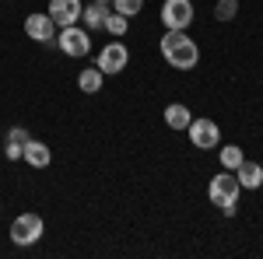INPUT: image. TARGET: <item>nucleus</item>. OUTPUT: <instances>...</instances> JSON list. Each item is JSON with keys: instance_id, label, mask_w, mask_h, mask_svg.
Returning a JSON list of instances; mask_svg holds the SVG:
<instances>
[{"instance_id": "obj_1", "label": "nucleus", "mask_w": 263, "mask_h": 259, "mask_svg": "<svg viewBox=\"0 0 263 259\" xmlns=\"http://www.w3.org/2000/svg\"><path fill=\"white\" fill-rule=\"evenodd\" d=\"M158 46H162V56L168 60V67H176V70H193L200 63V46L186 32H165Z\"/></svg>"}, {"instance_id": "obj_2", "label": "nucleus", "mask_w": 263, "mask_h": 259, "mask_svg": "<svg viewBox=\"0 0 263 259\" xmlns=\"http://www.w3.org/2000/svg\"><path fill=\"white\" fill-rule=\"evenodd\" d=\"M239 193H242V186H239V179H235V172H224V168L211 179V186H207L211 203H214L218 210H224L228 217L239 210Z\"/></svg>"}, {"instance_id": "obj_3", "label": "nucleus", "mask_w": 263, "mask_h": 259, "mask_svg": "<svg viewBox=\"0 0 263 259\" xmlns=\"http://www.w3.org/2000/svg\"><path fill=\"white\" fill-rule=\"evenodd\" d=\"M57 46H60L63 56L81 60V56L91 53V32L88 28H78V25H67V28H60V35H57Z\"/></svg>"}, {"instance_id": "obj_4", "label": "nucleus", "mask_w": 263, "mask_h": 259, "mask_svg": "<svg viewBox=\"0 0 263 259\" xmlns=\"http://www.w3.org/2000/svg\"><path fill=\"white\" fill-rule=\"evenodd\" d=\"M42 231H46V221L39 214H18L11 221V242L14 245H35L42 238Z\"/></svg>"}, {"instance_id": "obj_5", "label": "nucleus", "mask_w": 263, "mask_h": 259, "mask_svg": "<svg viewBox=\"0 0 263 259\" xmlns=\"http://www.w3.org/2000/svg\"><path fill=\"white\" fill-rule=\"evenodd\" d=\"M162 25H165V32H186L193 25V4L190 0H165Z\"/></svg>"}, {"instance_id": "obj_6", "label": "nucleus", "mask_w": 263, "mask_h": 259, "mask_svg": "<svg viewBox=\"0 0 263 259\" xmlns=\"http://www.w3.org/2000/svg\"><path fill=\"white\" fill-rule=\"evenodd\" d=\"M186 133H190V144H193L197 151H211V147L221 144V130H218L214 119H190Z\"/></svg>"}, {"instance_id": "obj_7", "label": "nucleus", "mask_w": 263, "mask_h": 259, "mask_svg": "<svg viewBox=\"0 0 263 259\" xmlns=\"http://www.w3.org/2000/svg\"><path fill=\"white\" fill-rule=\"evenodd\" d=\"M126 63H130V49H126L123 42H109L99 53L95 67H99L102 74H120V70H126Z\"/></svg>"}, {"instance_id": "obj_8", "label": "nucleus", "mask_w": 263, "mask_h": 259, "mask_svg": "<svg viewBox=\"0 0 263 259\" xmlns=\"http://www.w3.org/2000/svg\"><path fill=\"white\" fill-rule=\"evenodd\" d=\"M81 11L84 4L81 0H49V18L57 21V28H67V25H78L81 21Z\"/></svg>"}, {"instance_id": "obj_9", "label": "nucleus", "mask_w": 263, "mask_h": 259, "mask_svg": "<svg viewBox=\"0 0 263 259\" xmlns=\"http://www.w3.org/2000/svg\"><path fill=\"white\" fill-rule=\"evenodd\" d=\"M25 35L35 39V42H53V39H57V21L49 18L46 11L28 14V18H25Z\"/></svg>"}, {"instance_id": "obj_10", "label": "nucleus", "mask_w": 263, "mask_h": 259, "mask_svg": "<svg viewBox=\"0 0 263 259\" xmlns=\"http://www.w3.org/2000/svg\"><path fill=\"white\" fill-rule=\"evenodd\" d=\"M21 161H28L32 168H49L53 151H49V144H42V140H32V137H28L25 151H21Z\"/></svg>"}, {"instance_id": "obj_11", "label": "nucleus", "mask_w": 263, "mask_h": 259, "mask_svg": "<svg viewBox=\"0 0 263 259\" xmlns=\"http://www.w3.org/2000/svg\"><path fill=\"white\" fill-rule=\"evenodd\" d=\"M235 179H239L242 189H260V186H263V165H256V161L246 158L242 165L235 168Z\"/></svg>"}, {"instance_id": "obj_12", "label": "nucleus", "mask_w": 263, "mask_h": 259, "mask_svg": "<svg viewBox=\"0 0 263 259\" xmlns=\"http://www.w3.org/2000/svg\"><path fill=\"white\" fill-rule=\"evenodd\" d=\"M81 18H84V28H88V32H99L102 25H105V18H109V4L91 0V4L81 11Z\"/></svg>"}, {"instance_id": "obj_13", "label": "nucleus", "mask_w": 263, "mask_h": 259, "mask_svg": "<svg viewBox=\"0 0 263 259\" xmlns=\"http://www.w3.org/2000/svg\"><path fill=\"white\" fill-rule=\"evenodd\" d=\"M193 119V112L182 105V102H172V105H165V123H168V130H186Z\"/></svg>"}, {"instance_id": "obj_14", "label": "nucleus", "mask_w": 263, "mask_h": 259, "mask_svg": "<svg viewBox=\"0 0 263 259\" xmlns=\"http://www.w3.org/2000/svg\"><path fill=\"white\" fill-rule=\"evenodd\" d=\"M102 77H105V74H102L99 67H84L81 74H78V88H81L84 95H99L102 91Z\"/></svg>"}, {"instance_id": "obj_15", "label": "nucleus", "mask_w": 263, "mask_h": 259, "mask_svg": "<svg viewBox=\"0 0 263 259\" xmlns=\"http://www.w3.org/2000/svg\"><path fill=\"white\" fill-rule=\"evenodd\" d=\"M218 158H221L224 172H235V168L246 161V154H242V147H239V144H224L221 151H218Z\"/></svg>"}, {"instance_id": "obj_16", "label": "nucleus", "mask_w": 263, "mask_h": 259, "mask_svg": "<svg viewBox=\"0 0 263 259\" xmlns=\"http://www.w3.org/2000/svg\"><path fill=\"white\" fill-rule=\"evenodd\" d=\"M102 28H105L109 35H116V39H120V35H126V28H130V18H123L120 11H109V18H105Z\"/></svg>"}, {"instance_id": "obj_17", "label": "nucleus", "mask_w": 263, "mask_h": 259, "mask_svg": "<svg viewBox=\"0 0 263 259\" xmlns=\"http://www.w3.org/2000/svg\"><path fill=\"white\" fill-rule=\"evenodd\" d=\"M239 14V0H218L214 4V18L218 21H232Z\"/></svg>"}, {"instance_id": "obj_18", "label": "nucleus", "mask_w": 263, "mask_h": 259, "mask_svg": "<svg viewBox=\"0 0 263 259\" xmlns=\"http://www.w3.org/2000/svg\"><path fill=\"white\" fill-rule=\"evenodd\" d=\"M112 11H120L123 18H134L144 11V0H112Z\"/></svg>"}, {"instance_id": "obj_19", "label": "nucleus", "mask_w": 263, "mask_h": 259, "mask_svg": "<svg viewBox=\"0 0 263 259\" xmlns=\"http://www.w3.org/2000/svg\"><path fill=\"white\" fill-rule=\"evenodd\" d=\"M7 144H28V130H21V126H14V130H7Z\"/></svg>"}, {"instance_id": "obj_20", "label": "nucleus", "mask_w": 263, "mask_h": 259, "mask_svg": "<svg viewBox=\"0 0 263 259\" xmlns=\"http://www.w3.org/2000/svg\"><path fill=\"white\" fill-rule=\"evenodd\" d=\"M21 151H25L21 144H7V147H4V154H7V161H21Z\"/></svg>"}, {"instance_id": "obj_21", "label": "nucleus", "mask_w": 263, "mask_h": 259, "mask_svg": "<svg viewBox=\"0 0 263 259\" xmlns=\"http://www.w3.org/2000/svg\"><path fill=\"white\" fill-rule=\"evenodd\" d=\"M99 4H112V0H99Z\"/></svg>"}]
</instances>
